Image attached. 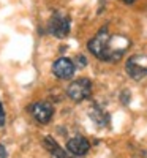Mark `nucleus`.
<instances>
[{"label": "nucleus", "instance_id": "nucleus-5", "mask_svg": "<svg viewBox=\"0 0 147 158\" xmlns=\"http://www.w3.org/2000/svg\"><path fill=\"white\" fill-rule=\"evenodd\" d=\"M32 115L35 117V120L38 123L46 125V123H49L52 115H54V108L48 101H38L32 106Z\"/></svg>", "mask_w": 147, "mask_h": 158}, {"label": "nucleus", "instance_id": "nucleus-9", "mask_svg": "<svg viewBox=\"0 0 147 158\" xmlns=\"http://www.w3.org/2000/svg\"><path fill=\"white\" fill-rule=\"evenodd\" d=\"M89 115H90L92 120L95 122L97 125H100V127H104V125H108V123H109V115L106 114V112L98 106V104H93V106L90 108Z\"/></svg>", "mask_w": 147, "mask_h": 158}, {"label": "nucleus", "instance_id": "nucleus-3", "mask_svg": "<svg viewBox=\"0 0 147 158\" xmlns=\"http://www.w3.org/2000/svg\"><path fill=\"white\" fill-rule=\"evenodd\" d=\"M125 70H127V73L131 79L141 81L142 77L147 76V54L131 56L125 63Z\"/></svg>", "mask_w": 147, "mask_h": 158}, {"label": "nucleus", "instance_id": "nucleus-7", "mask_svg": "<svg viewBox=\"0 0 147 158\" xmlns=\"http://www.w3.org/2000/svg\"><path fill=\"white\" fill-rule=\"evenodd\" d=\"M66 150H68V153H71V155L82 156L90 150V142L84 136H74L66 142Z\"/></svg>", "mask_w": 147, "mask_h": 158}, {"label": "nucleus", "instance_id": "nucleus-6", "mask_svg": "<svg viewBox=\"0 0 147 158\" xmlns=\"http://www.w3.org/2000/svg\"><path fill=\"white\" fill-rule=\"evenodd\" d=\"M74 70H76L74 63L68 57H60L52 65V73L59 79H70L74 74Z\"/></svg>", "mask_w": 147, "mask_h": 158}, {"label": "nucleus", "instance_id": "nucleus-13", "mask_svg": "<svg viewBox=\"0 0 147 158\" xmlns=\"http://www.w3.org/2000/svg\"><path fill=\"white\" fill-rule=\"evenodd\" d=\"M125 3H131V2H135V0H124Z\"/></svg>", "mask_w": 147, "mask_h": 158}, {"label": "nucleus", "instance_id": "nucleus-8", "mask_svg": "<svg viewBox=\"0 0 147 158\" xmlns=\"http://www.w3.org/2000/svg\"><path fill=\"white\" fill-rule=\"evenodd\" d=\"M43 146H44L46 150L52 155V158H73V156H70L54 139L49 138V136H46V138L43 139Z\"/></svg>", "mask_w": 147, "mask_h": 158}, {"label": "nucleus", "instance_id": "nucleus-2", "mask_svg": "<svg viewBox=\"0 0 147 158\" xmlns=\"http://www.w3.org/2000/svg\"><path fill=\"white\" fill-rule=\"evenodd\" d=\"M66 95H68V98H71L76 103H81V101L87 100L92 95V82H90V79H87V77L74 79V81L68 85V89H66Z\"/></svg>", "mask_w": 147, "mask_h": 158}, {"label": "nucleus", "instance_id": "nucleus-1", "mask_svg": "<svg viewBox=\"0 0 147 158\" xmlns=\"http://www.w3.org/2000/svg\"><path fill=\"white\" fill-rule=\"evenodd\" d=\"M89 51L103 62H117L130 48V40L124 35H111L108 27H103L89 44Z\"/></svg>", "mask_w": 147, "mask_h": 158}, {"label": "nucleus", "instance_id": "nucleus-11", "mask_svg": "<svg viewBox=\"0 0 147 158\" xmlns=\"http://www.w3.org/2000/svg\"><path fill=\"white\" fill-rule=\"evenodd\" d=\"M5 125V111H3V106L2 103H0V128Z\"/></svg>", "mask_w": 147, "mask_h": 158}, {"label": "nucleus", "instance_id": "nucleus-10", "mask_svg": "<svg viewBox=\"0 0 147 158\" xmlns=\"http://www.w3.org/2000/svg\"><path fill=\"white\" fill-rule=\"evenodd\" d=\"M78 62H74V67L78 65V67H86L87 65V62H86V59L82 57V56H78V59H76Z\"/></svg>", "mask_w": 147, "mask_h": 158}, {"label": "nucleus", "instance_id": "nucleus-4", "mask_svg": "<svg viewBox=\"0 0 147 158\" xmlns=\"http://www.w3.org/2000/svg\"><path fill=\"white\" fill-rule=\"evenodd\" d=\"M49 33L57 38H63L70 33V18L56 13L49 21Z\"/></svg>", "mask_w": 147, "mask_h": 158}, {"label": "nucleus", "instance_id": "nucleus-12", "mask_svg": "<svg viewBox=\"0 0 147 158\" xmlns=\"http://www.w3.org/2000/svg\"><path fill=\"white\" fill-rule=\"evenodd\" d=\"M0 158H6V150L2 144H0Z\"/></svg>", "mask_w": 147, "mask_h": 158}]
</instances>
